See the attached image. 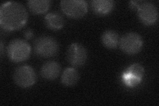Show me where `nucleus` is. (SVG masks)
I'll return each mask as SVG.
<instances>
[{
	"mask_svg": "<svg viewBox=\"0 0 159 106\" xmlns=\"http://www.w3.org/2000/svg\"><path fill=\"white\" fill-rule=\"evenodd\" d=\"M28 12L23 5L17 2H7L0 7V25L6 31H15L25 26Z\"/></svg>",
	"mask_w": 159,
	"mask_h": 106,
	"instance_id": "nucleus-1",
	"label": "nucleus"
},
{
	"mask_svg": "<svg viewBox=\"0 0 159 106\" xmlns=\"http://www.w3.org/2000/svg\"><path fill=\"white\" fill-rule=\"evenodd\" d=\"M3 54V43L1 41V56L2 57Z\"/></svg>",
	"mask_w": 159,
	"mask_h": 106,
	"instance_id": "nucleus-18",
	"label": "nucleus"
},
{
	"mask_svg": "<svg viewBox=\"0 0 159 106\" xmlns=\"http://www.w3.org/2000/svg\"><path fill=\"white\" fill-rule=\"evenodd\" d=\"M34 52L37 56L50 58L57 54L59 45L57 40L50 36H41L34 42Z\"/></svg>",
	"mask_w": 159,
	"mask_h": 106,
	"instance_id": "nucleus-3",
	"label": "nucleus"
},
{
	"mask_svg": "<svg viewBox=\"0 0 159 106\" xmlns=\"http://www.w3.org/2000/svg\"><path fill=\"white\" fill-rule=\"evenodd\" d=\"M142 2H139V1H131L129 2V6L133 9H137L140 6Z\"/></svg>",
	"mask_w": 159,
	"mask_h": 106,
	"instance_id": "nucleus-16",
	"label": "nucleus"
},
{
	"mask_svg": "<svg viewBox=\"0 0 159 106\" xmlns=\"http://www.w3.org/2000/svg\"><path fill=\"white\" fill-rule=\"evenodd\" d=\"M80 78L78 70L74 68H66L61 76V82L65 86L71 87L76 85Z\"/></svg>",
	"mask_w": 159,
	"mask_h": 106,
	"instance_id": "nucleus-12",
	"label": "nucleus"
},
{
	"mask_svg": "<svg viewBox=\"0 0 159 106\" xmlns=\"http://www.w3.org/2000/svg\"><path fill=\"white\" fill-rule=\"evenodd\" d=\"M13 78L15 83L19 87L25 88L32 86L35 83L37 76L31 67L23 65L15 69Z\"/></svg>",
	"mask_w": 159,
	"mask_h": 106,
	"instance_id": "nucleus-5",
	"label": "nucleus"
},
{
	"mask_svg": "<svg viewBox=\"0 0 159 106\" xmlns=\"http://www.w3.org/2000/svg\"><path fill=\"white\" fill-rule=\"evenodd\" d=\"M62 12L69 17L79 19L88 12V3L84 0H63L61 2Z\"/></svg>",
	"mask_w": 159,
	"mask_h": 106,
	"instance_id": "nucleus-6",
	"label": "nucleus"
},
{
	"mask_svg": "<svg viewBox=\"0 0 159 106\" xmlns=\"http://www.w3.org/2000/svg\"><path fill=\"white\" fill-rule=\"evenodd\" d=\"M119 48L129 55H134L141 51L143 46V39L140 35L135 32H129L119 39Z\"/></svg>",
	"mask_w": 159,
	"mask_h": 106,
	"instance_id": "nucleus-4",
	"label": "nucleus"
},
{
	"mask_svg": "<svg viewBox=\"0 0 159 106\" xmlns=\"http://www.w3.org/2000/svg\"><path fill=\"white\" fill-rule=\"evenodd\" d=\"M137 13L140 21L145 25H154L158 20V9L152 2H142L137 9Z\"/></svg>",
	"mask_w": 159,
	"mask_h": 106,
	"instance_id": "nucleus-9",
	"label": "nucleus"
},
{
	"mask_svg": "<svg viewBox=\"0 0 159 106\" xmlns=\"http://www.w3.org/2000/svg\"><path fill=\"white\" fill-rule=\"evenodd\" d=\"M145 74V69L140 64L134 63L126 69L121 75L124 84L129 88H134L141 83Z\"/></svg>",
	"mask_w": 159,
	"mask_h": 106,
	"instance_id": "nucleus-7",
	"label": "nucleus"
},
{
	"mask_svg": "<svg viewBox=\"0 0 159 106\" xmlns=\"http://www.w3.org/2000/svg\"><path fill=\"white\" fill-rule=\"evenodd\" d=\"M46 26L52 30L61 29L64 25V19L61 14L58 13H48L44 17Z\"/></svg>",
	"mask_w": 159,
	"mask_h": 106,
	"instance_id": "nucleus-13",
	"label": "nucleus"
},
{
	"mask_svg": "<svg viewBox=\"0 0 159 106\" xmlns=\"http://www.w3.org/2000/svg\"><path fill=\"white\" fill-rule=\"evenodd\" d=\"M88 58L86 48L80 43H74L70 45L66 52L68 62L74 67H80L86 64Z\"/></svg>",
	"mask_w": 159,
	"mask_h": 106,
	"instance_id": "nucleus-8",
	"label": "nucleus"
},
{
	"mask_svg": "<svg viewBox=\"0 0 159 106\" xmlns=\"http://www.w3.org/2000/svg\"><path fill=\"white\" fill-rule=\"evenodd\" d=\"M29 9L34 14H43L47 12L51 6L49 0H30L27 2Z\"/></svg>",
	"mask_w": 159,
	"mask_h": 106,
	"instance_id": "nucleus-15",
	"label": "nucleus"
},
{
	"mask_svg": "<svg viewBox=\"0 0 159 106\" xmlns=\"http://www.w3.org/2000/svg\"><path fill=\"white\" fill-rule=\"evenodd\" d=\"M31 48L25 40L13 39L7 48V57L13 62H21L27 60L31 55Z\"/></svg>",
	"mask_w": 159,
	"mask_h": 106,
	"instance_id": "nucleus-2",
	"label": "nucleus"
},
{
	"mask_svg": "<svg viewBox=\"0 0 159 106\" xmlns=\"http://www.w3.org/2000/svg\"><path fill=\"white\" fill-rule=\"evenodd\" d=\"M115 2L112 0H93L91 2L93 12L98 16H106L110 13Z\"/></svg>",
	"mask_w": 159,
	"mask_h": 106,
	"instance_id": "nucleus-11",
	"label": "nucleus"
},
{
	"mask_svg": "<svg viewBox=\"0 0 159 106\" xmlns=\"http://www.w3.org/2000/svg\"><path fill=\"white\" fill-rule=\"evenodd\" d=\"M118 33L113 30H107L104 31L102 36L103 44L109 49H115L119 43Z\"/></svg>",
	"mask_w": 159,
	"mask_h": 106,
	"instance_id": "nucleus-14",
	"label": "nucleus"
},
{
	"mask_svg": "<svg viewBox=\"0 0 159 106\" xmlns=\"http://www.w3.org/2000/svg\"><path fill=\"white\" fill-rule=\"evenodd\" d=\"M24 36L27 39H31L33 37V32L31 29H27L24 33Z\"/></svg>",
	"mask_w": 159,
	"mask_h": 106,
	"instance_id": "nucleus-17",
	"label": "nucleus"
},
{
	"mask_svg": "<svg viewBox=\"0 0 159 106\" xmlns=\"http://www.w3.org/2000/svg\"><path fill=\"white\" fill-rule=\"evenodd\" d=\"M61 70V66L57 62L48 61L42 66L40 73L43 78L54 80L58 77Z\"/></svg>",
	"mask_w": 159,
	"mask_h": 106,
	"instance_id": "nucleus-10",
	"label": "nucleus"
}]
</instances>
